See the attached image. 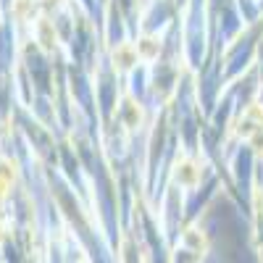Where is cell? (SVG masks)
<instances>
[{
  "label": "cell",
  "mask_w": 263,
  "mask_h": 263,
  "mask_svg": "<svg viewBox=\"0 0 263 263\" xmlns=\"http://www.w3.org/2000/svg\"><path fill=\"white\" fill-rule=\"evenodd\" d=\"M237 135L242 142H248L255 153L263 156V108L260 105H250L245 108L242 119H239Z\"/></svg>",
  "instance_id": "cell-1"
},
{
  "label": "cell",
  "mask_w": 263,
  "mask_h": 263,
  "mask_svg": "<svg viewBox=\"0 0 263 263\" xmlns=\"http://www.w3.org/2000/svg\"><path fill=\"white\" fill-rule=\"evenodd\" d=\"M177 179H179L184 187H192V184L197 182V168H195L192 161H184V163L177 168Z\"/></svg>",
  "instance_id": "cell-2"
}]
</instances>
